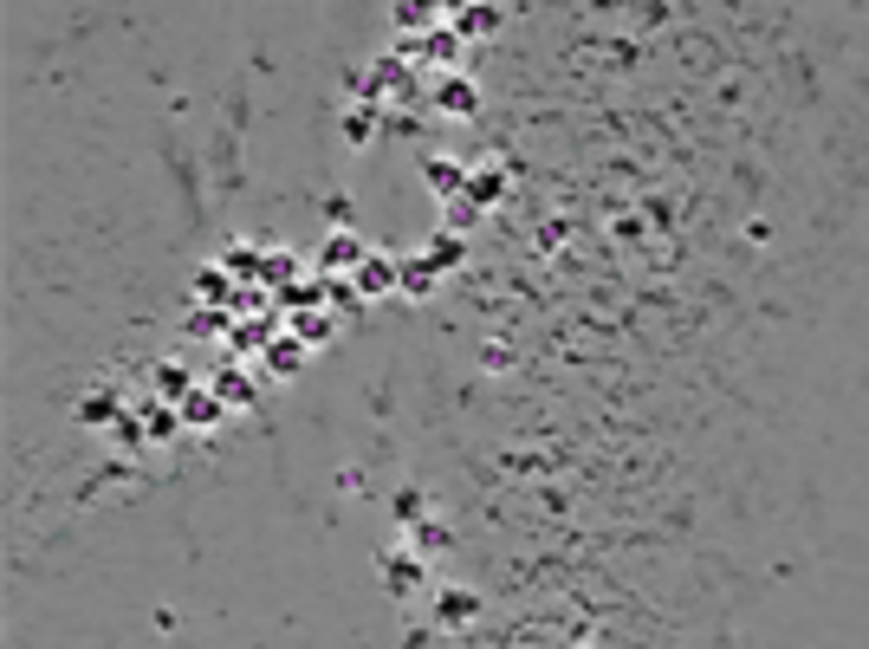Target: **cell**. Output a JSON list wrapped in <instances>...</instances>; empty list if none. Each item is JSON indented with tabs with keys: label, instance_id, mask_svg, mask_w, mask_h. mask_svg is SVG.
<instances>
[{
	"label": "cell",
	"instance_id": "27",
	"mask_svg": "<svg viewBox=\"0 0 869 649\" xmlns=\"http://www.w3.org/2000/svg\"><path fill=\"white\" fill-rule=\"evenodd\" d=\"M104 436H111L117 449H144V442H149V429H144V416H137V409H124V416H117Z\"/></svg>",
	"mask_w": 869,
	"mask_h": 649
},
{
	"label": "cell",
	"instance_id": "21",
	"mask_svg": "<svg viewBox=\"0 0 869 649\" xmlns=\"http://www.w3.org/2000/svg\"><path fill=\"white\" fill-rule=\"evenodd\" d=\"M402 546H416L422 558H434V552L454 546V533H448V520H434V513H422V520H409V540Z\"/></svg>",
	"mask_w": 869,
	"mask_h": 649
},
{
	"label": "cell",
	"instance_id": "13",
	"mask_svg": "<svg viewBox=\"0 0 869 649\" xmlns=\"http://www.w3.org/2000/svg\"><path fill=\"white\" fill-rule=\"evenodd\" d=\"M286 332L299 345H325L338 332V318H332V305H305V312H286Z\"/></svg>",
	"mask_w": 869,
	"mask_h": 649
},
{
	"label": "cell",
	"instance_id": "24",
	"mask_svg": "<svg viewBox=\"0 0 869 649\" xmlns=\"http://www.w3.org/2000/svg\"><path fill=\"white\" fill-rule=\"evenodd\" d=\"M144 429H149V442H176V429H182V409L176 402H144Z\"/></svg>",
	"mask_w": 869,
	"mask_h": 649
},
{
	"label": "cell",
	"instance_id": "15",
	"mask_svg": "<svg viewBox=\"0 0 869 649\" xmlns=\"http://www.w3.org/2000/svg\"><path fill=\"white\" fill-rule=\"evenodd\" d=\"M441 13H448V7H422V0H396V7H389V20H396V40H416V33H429V27H441Z\"/></svg>",
	"mask_w": 869,
	"mask_h": 649
},
{
	"label": "cell",
	"instance_id": "1",
	"mask_svg": "<svg viewBox=\"0 0 869 649\" xmlns=\"http://www.w3.org/2000/svg\"><path fill=\"white\" fill-rule=\"evenodd\" d=\"M344 85H350V98H364V104H370V98H416V92H422V85L409 78V65H402L396 52H384V59H377L370 72H350Z\"/></svg>",
	"mask_w": 869,
	"mask_h": 649
},
{
	"label": "cell",
	"instance_id": "9",
	"mask_svg": "<svg viewBox=\"0 0 869 649\" xmlns=\"http://www.w3.org/2000/svg\"><path fill=\"white\" fill-rule=\"evenodd\" d=\"M506 182H513V163H506V156L474 163V169H468V201H474V208H493V201L506 196Z\"/></svg>",
	"mask_w": 869,
	"mask_h": 649
},
{
	"label": "cell",
	"instance_id": "12",
	"mask_svg": "<svg viewBox=\"0 0 869 649\" xmlns=\"http://www.w3.org/2000/svg\"><path fill=\"white\" fill-rule=\"evenodd\" d=\"M396 266H402V280H396V293H402V300H434L441 273H434L429 253H409V260H396Z\"/></svg>",
	"mask_w": 869,
	"mask_h": 649
},
{
	"label": "cell",
	"instance_id": "8",
	"mask_svg": "<svg viewBox=\"0 0 869 649\" xmlns=\"http://www.w3.org/2000/svg\"><path fill=\"white\" fill-rule=\"evenodd\" d=\"M422 189H429L434 201L468 196V163H454V156H422Z\"/></svg>",
	"mask_w": 869,
	"mask_h": 649
},
{
	"label": "cell",
	"instance_id": "29",
	"mask_svg": "<svg viewBox=\"0 0 869 649\" xmlns=\"http://www.w3.org/2000/svg\"><path fill=\"white\" fill-rule=\"evenodd\" d=\"M318 214H325L332 228H344V221H350V196H325V201H318Z\"/></svg>",
	"mask_w": 869,
	"mask_h": 649
},
{
	"label": "cell",
	"instance_id": "10",
	"mask_svg": "<svg viewBox=\"0 0 869 649\" xmlns=\"http://www.w3.org/2000/svg\"><path fill=\"white\" fill-rule=\"evenodd\" d=\"M266 248H273V241H228V248H221V266H228V280H234V286H260Z\"/></svg>",
	"mask_w": 869,
	"mask_h": 649
},
{
	"label": "cell",
	"instance_id": "23",
	"mask_svg": "<svg viewBox=\"0 0 869 649\" xmlns=\"http://www.w3.org/2000/svg\"><path fill=\"white\" fill-rule=\"evenodd\" d=\"M149 377H156V397H163V402H182L195 390V370H189V364H176V357L149 364Z\"/></svg>",
	"mask_w": 869,
	"mask_h": 649
},
{
	"label": "cell",
	"instance_id": "17",
	"mask_svg": "<svg viewBox=\"0 0 869 649\" xmlns=\"http://www.w3.org/2000/svg\"><path fill=\"white\" fill-rule=\"evenodd\" d=\"M195 305H234V293H241V286H234V280H228V266H195Z\"/></svg>",
	"mask_w": 869,
	"mask_h": 649
},
{
	"label": "cell",
	"instance_id": "7",
	"mask_svg": "<svg viewBox=\"0 0 869 649\" xmlns=\"http://www.w3.org/2000/svg\"><path fill=\"white\" fill-rule=\"evenodd\" d=\"M481 610H486L481 592H468V585H434V624H441V630H468Z\"/></svg>",
	"mask_w": 869,
	"mask_h": 649
},
{
	"label": "cell",
	"instance_id": "26",
	"mask_svg": "<svg viewBox=\"0 0 869 649\" xmlns=\"http://www.w3.org/2000/svg\"><path fill=\"white\" fill-rule=\"evenodd\" d=\"M441 214H448V221H441L448 234H468V228H481V221H486V208H474V201H468V196L441 201Z\"/></svg>",
	"mask_w": 869,
	"mask_h": 649
},
{
	"label": "cell",
	"instance_id": "3",
	"mask_svg": "<svg viewBox=\"0 0 869 649\" xmlns=\"http://www.w3.org/2000/svg\"><path fill=\"white\" fill-rule=\"evenodd\" d=\"M441 20H448V33H454L461 46H486V40H500L506 7H493V0H468V7H448Z\"/></svg>",
	"mask_w": 869,
	"mask_h": 649
},
{
	"label": "cell",
	"instance_id": "28",
	"mask_svg": "<svg viewBox=\"0 0 869 649\" xmlns=\"http://www.w3.org/2000/svg\"><path fill=\"white\" fill-rule=\"evenodd\" d=\"M422 506H429L422 488H402V494H396V520H422Z\"/></svg>",
	"mask_w": 869,
	"mask_h": 649
},
{
	"label": "cell",
	"instance_id": "30",
	"mask_svg": "<svg viewBox=\"0 0 869 649\" xmlns=\"http://www.w3.org/2000/svg\"><path fill=\"white\" fill-rule=\"evenodd\" d=\"M481 357H486V370H506V364H513V350H506V345H486Z\"/></svg>",
	"mask_w": 869,
	"mask_h": 649
},
{
	"label": "cell",
	"instance_id": "19",
	"mask_svg": "<svg viewBox=\"0 0 869 649\" xmlns=\"http://www.w3.org/2000/svg\"><path fill=\"white\" fill-rule=\"evenodd\" d=\"M182 332L189 338H228L234 332V305H195L189 318H182Z\"/></svg>",
	"mask_w": 869,
	"mask_h": 649
},
{
	"label": "cell",
	"instance_id": "16",
	"mask_svg": "<svg viewBox=\"0 0 869 649\" xmlns=\"http://www.w3.org/2000/svg\"><path fill=\"white\" fill-rule=\"evenodd\" d=\"M72 416H78L85 429H111V422L124 416V397H117V390L104 384V390H92V397H78V409H72Z\"/></svg>",
	"mask_w": 869,
	"mask_h": 649
},
{
	"label": "cell",
	"instance_id": "2",
	"mask_svg": "<svg viewBox=\"0 0 869 649\" xmlns=\"http://www.w3.org/2000/svg\"><path fill=\"white\" fill-rule=\"evenodd\" d=\"M377 572H384V592L389 598H416L422 585H429V558L416 546H389V552H377Z\"/></svg>",
	"mask_w": 869,
	"mask_h": 649
},
{
	"label": "cell",
	"instance_id": "14",
	"mask_svg": "<svg viewBox=\"0 0 869 649\" xmlns=\"http://www.w3.org/2000/svg\"><path fill=\"white\" fill-rule=\"evenodd\" d=\"M208 390L228 402V409H253V402H260V384H247L241 370H234V357H228V364H221V370L208 377Z\"/></svg>",
	"mask_w": 869,
	"mask_h": 649
},
{
	"label": "cell",
	"instance_id": "22",
	"mask_svg": "<svg viewBox=\"0 0 869 649\" xmlns=\"http://www.w3.org/2000/svg\"><path fill=\"white\" fill-rule=\"evenodd\" d=\"M377 124H384L377 104H350V111H344V144H350V150H370V144H377Z\"/></svg>",
	"mask_w": 869,
	"mask_h": 649
},
{
	"label": "cell",
	"instance_id": "5",
	"mask_svg": "<svg viewBox=\"0 0 869 649\" xmlns=\"http://www.w3.org/2000/svg\"><path fill=\"white\" fill-rule=\"evenodd\" d=\"M396 280H402V266H396V253H364L357 260V273H350V286H357V300H389L396 293Z\"/></svg>",
	"mask_w": 869,
	"mask_h": 649
},
{
	"label": "cell",
	"instance_id": "6",
	"mask_svg": "<svg viewBox=\"0 0 869 649\" xmlns=\"http://www.w3.org/2000/svg\"><path fill=\"white\" fill-rule=\"evenodd\" d=\"M474 111H481V92H474L461 72H441V78H434V117H448V124H468Z\"/></svg>",
	"mask_w": 869,
	"mask_h": 649
},
{
	"label": "cell",
	"instance_id": "11",
	"mask_svg": "<svg viewBox=\"0 0 869 649\" xmlns=\"http://www.w3.org/2000/svg\"><path fill=\"white\" fill-rule=\"evenodd\" d=\"M305 350L312 345H299L286 325H280V338L260 350V370H266V377H299V370H305Z\"/></svg>",
	"mask_w": 869,
	"mask_h": 649
},
{
	"label": "cell",
	"instance_id": "18",
	"mask_svg": "<svg viewBox=\"0 0 869 649\" xmlns=\"http://www.w3.org/2000/svg\"><path fill=\"white\" fill-rule=\"evenodd\" d=\"M299 273H305V260L292 248H266V266H260V286H266V293H286Z\"/></svg>",
	"mask_w": 869,
	"mask_h": 649
},
{
	"label": "cell",
	"instance_id": "20",
	"mask_svg": "<svg viewBox=\"0 0 869 649\" xmlns=\"http://www.w3.org/2000/svg\"><path fill=\"white\" fill-rule=\"evenodd\" d=\"M176 409H182V429H214V422L228 416V402L214 397V390H189Z\"/></svg>",
	"mask_w": 869,
	"mask_h": 649
},
{
	"label": "cell",
	"instance_id": "4",
	"mask_svg": "<svg viewBox=\"0 0 869 649\" xmlns=\"http://www.w3.org/2000/svg\"><path fill=\"white\" fill-rule=\"evenodd\" d=\"M364 253H370V248H364L350 228H332V234L318 241V253H312V273H325V280H350Z\"/></svg>",
	"mask_w": 869,
	"mask_h": 649
},
{
	"label": "cell",
	"instance_id": "25",
	"mask_svg": "<svg viewBox=\"0 0 869 649\" xmlns=\"http://www.w3.org/2000/svg\"><path fill=\"white\" fill-rule=\"evenodd\" d=\"M422 253H429V260H434V273H454V266L468 260V241L441 228V234H434V241H429V248H422Z\"/></svg>",
	"mask_w": 869,
	"mask_h": 649
}]
</instances>
